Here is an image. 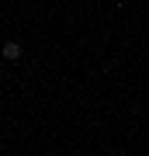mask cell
<instances>
[{
	"instance_id": "6da1fadb",
	"label": "cell",
	"mask_w": 149,
	"mask_h": 156,
	"mask_svg": "<svg viewBox=\"0 0 149 156\" xmlns=\"http://www.w3.org/2000/svg\"><path fill=\"white\" fill-rule=\"evenodd\" d=\"M0 56H4L7 62H17L24 56V49H21V42H4V49H0Z\"/></svg>"
}]
</instances>
